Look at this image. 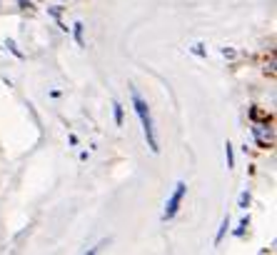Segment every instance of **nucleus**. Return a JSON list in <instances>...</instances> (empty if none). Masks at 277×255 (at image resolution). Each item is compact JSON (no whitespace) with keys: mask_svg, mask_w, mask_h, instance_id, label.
I'll return each instance as SVG.
<instances>
[{"mask_svg":"<svg viewBox=\"0 0 277 255\" xmlns=\"http://www.w3.org/2000/svg\"><path fill=\"white\" fill-rule=\"evenodd\" d=\"M133 103H135V113H138V118H140V123H142L145 140H147V145H150V150H152V153H157L160 148H157V138H155V128H152V118H150L147 105H145V100H142L138 93H133Z\"/></svg>","mask_w":277,"mask_h":255,"instance_id":"obj_1","label":"nucleus"},{"mask_svg":"<svg viewBox=\"0 0 277 255\" xmlns=\"http://www.w3.org/2000/svg\"><path fill=\"white\" fill-rule=\"evenodd\" d=\"M185 190H187L185 183H177V185H175V193L170 195V200H168V205H165V220L175 218V213H177V208H180V203H182V198H185Z\"/></svg>","mask_w":277,"mask_h":255,"instance_id":"obj_2","label":"nucleus"},{"mask_svg":"<svg viewBox=\"0 0 277 255\" xmlns=\"http://www.w3.org/2000/svg\"><path fill=\"white\" fill-rule=\"evenodd\" d=\"M225 155H227V168H235V155H232V145H225Z\"/></svg>","mask_w":277,"mask_h":255,"instance_id":"obj_3","label":"nucleus"},{"mask_svg":"<svg viewBox=\"0 0 277 255\" xmlns=\"http://www.w3.org/2000/svg\"><path fill=\"white\" fill-rule=\"evenodd\" d=\"M230 228V218H225L222 220V225H220V230H217V238H215V243H220L222 240V235H225V230Z\"/></svg>","mask_w":277,"mask_h":255,"instance_id":"obj_4","label":"nucleus"},{"mask_svg":"<svg viewBox=\"0 0 277 255\" xmlns=\"http://www.w3.org/2000/svg\"><path fill=\"white\" fill-rule=\"evenodd\" d=\"M75 40H77V45H85V40H83V25L80 23L75 25Z\"/></svg>","mask_w":277,"mask_h":255,"instance_id":"obj_5","label":"nucleus"},{"mask_svg":"<svg viewBox=\"0 0 277 255\" xmlns=\"http://www.w3.org/2000/svg\"><path fill=\"white\" fill-rule=\"evenodd\" d=\"M115 123L123 125V105L120 103H115Z\"/></svg>","mask_w":277,"mask_h":255,"instance_id":"obj_6","label":"nucleus"},{"mask_svg":"<svg viewBox=\"0 0 277 255\" xmlns=\"http://www.w3.org/2000/svg\"><path fill=\"white\" fill-rule=\"evenodd\" d=\"M250 205V193H242L240 195V208H247Z\"/></svg>","mask_w":277,"mask_h":255,"instance_id":"obj_7","label":"nucleus"},{"mask_svg":"<svg viewBox=\"0 0 277 255\" xmlns=\"http://www.w3.org/2000/svg\"><path fill=\"white\" fill-rule=\"evenodd\" d=\"M245 228H247V218H245V220L240 223V228H237V230H235V235H242V233H245Z\"/></svg>","mask_w":277,"mask_h":255,"instance_id":"obj_8","label":"nucleus"}]
</instances>
